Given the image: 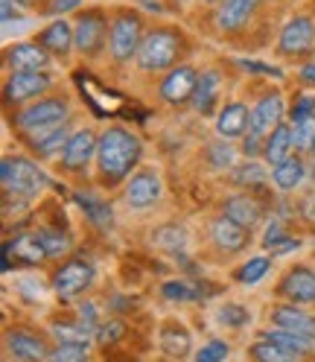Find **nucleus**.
Returning <instances> with one entry per match:
<instances>
[{"label": "nucleus", "instance_id": "obj_1", "mask_svg": "<svg viewBox=\"0 0 315 362\" xmlns=\"http://www.w3.org/2000/svg\"><path fill=\"white\" fill-rule=\"evenodd\" d=\"M143 144L138 134H131L129 129L111 126L100 134V146H97V167L102 185H120V181L134 170V164L141 161Z\"/></svg>", "mask_w": 315, "mask_h": 362}, {"label": "nucleus", "instance_id": "obj_2", "mask_svg": "<svg viewBox=\"0 0 315 362\" xmlns=\"http://www.w3.org/2000/svg\"><path fill=\"white\" fill-rule=\"evenodd\" d=\"M0 181H4L6 196H20L27 202L44 190L47 175L38 170V164L27 161V158H4V164H0Z\"/></svg>", "mask_w": 315, "mask_h": 362}, {"label": "nucleus", "instance_id": "obj_3", "mask_svg": "<svg viewBox=\"0 0 315 362\" xmlns=\"http://www.w3.org/2000/svg\"><path fill=\"white\" fill-rule=\"evenodd\" d=\"M178 50H182V38H178L175 30H152L138 53V64L143 71H167V67L175 64Z\"/></svg>", "mask_w": 315, "mask_h": 362}, {"label": "nucleus", "instance_id": "obj_4", "mask_svg": "<svg viewBox=\"0 0 315 362\" xmlns=\"http://www.w3.org/2000/svg\"><path fill=\"white\" fill-rule=\"evenodd\" d=\"M143 24L134 12H120L114 21H111V30H108V50L117 62H129L141 53V44H143Z\"/></svg>", "mask_w": 315, "mask_h": 362}, {"label": "nucleus", "instance_id": "obj_5", "mask_svg": "<svg viewBox=\"0 0 315 362\" xmlns=\"http://www.w3.org/2000/svg\"><path fill=\"white\" fill-rule=\"evenodd\" d=\"M67 115H71V105H67L64 100H38V103L27 105L18 115V126L24 129V132L44 134V132L61 126L67 120Z\"/></svg>", "mask_w": 315, "mask_h": 362}, {"label": "nucleus", "instance_id": "obj_6", "mask_svg": "<svg viewBox=\"0 0 315 362\" xmlns=\"http://www.w3.org/2000/svg\"><path fill=\"white\" fill-rule=\"evenodd\" d=\"M94 263L91 260H82V257H76V260H67V263H61L59 269H56V275H53V292L59 298H76V296H82V292L94 284Z\"/></svg>", "mask_w": 315, "mask_h": 362}, {"label": "nucleus", "instance_id": "obj_7", "mask_svg": "<svg viewBox=\"0 0 315 362\" xmlns=\"http://www.w3.org/2000/svg\"><path fill=\"white\" fill-rule=\"evenodd\" d=\"M161 175H158V170H141V173H134L129 178V185H126V205L134 208V211H146L152 208L158 199H161Z\"/></svg>", "mask_w": 315, "mask_h": 362}, {"label": "nucleus", "instance_id": "obj_8", "mask_svg": "<svg viewBox=\"0 0 315 362\" xmlns=\"http://www.w3.org/2000/svg\"><path fill=\"white\" fill-rule=\"evenodd\" d=\"M108 24H105V18L91 9V12H82L79 21H76V27H73V41H76V47L85 53V56H97L102 50V44L108 38Z\"/></svg>", "mask_w": 315, "mask_h": 362}, {"label": "nucleus", "instance_id": "obj_9", "mask_svg": "<svg viewBox=\"0 0 315 362\" xmlns=\"http://www.w3.org/2000/svg\"><path fill=\"white\" fill-rule=\"evenodd\" d=\"M278 47L286 56H309L312 47H315V24H312V18H307V15L292 18L289 24L280 30Z\"/></svg>", "mask_w": 315, "mask_h": 362}, {"label": "nucleus", "instance_id": "obj_10", "mask_svg": "<svg viewBox=\"0 0 315 362\" xmlns=\"http://www.w3.org/2000/svg\"><path fill=\"white\" fill-rule=\"evenodd\" d=\"M283 111H286V105H283V97H280V94H266V97L251 108V129H249V134L266 144L268 134H272V132L280 126Z\"/></svg>", "mask_w": 315, "mask_h": 362}, {"label": "nucleus", "instance_id": "obj_11", "mask_svg": "<svg viewBox=\"0 0 315 362\" xmlns=\"http://www.w3.org/2000/svg\"><path fill=\"white\" fill-rule=\"evenodd\" d=\"M50 85V76L44 71H18V74H9L6 79V88H4V97L6 103H27V100H35L38 94H44Z\"/></svg>", "mask_w": 315, "mask_h": 362}, {"label": "nucleus", "instance_id": "obj_12", "mask_svg": "<svg viewBox=\"0 0 315 362\" xmlns=\"http://www.w3.org/2000/svg\"><path fill=\"white\" fill-rule=\"evenodd\" d=\"M97 146H100V138L91 132V129H79L71 134V141H67L64 152H61V167L64 170H85L91 164V158H97Z\"/></svg>", "mask_w": 315, "mask_h": 362}, {"label": "nucleus", "instance_id": "obj_13", "mask_svg": "<svg viewBox=\"0 0 315 362\" xmlns=\"http://www.w3.org/2000/svg\"><path fill=\"white\" fill-rule=\"evenodd\" d=\"M198 88V74L193 71L190 64H182V67H172V71L164 76L161 82V97L172 105H182L187 100H193Z\"/></svg>", "mask_w": 315, "mask_h": 362}, {"label": "nucleus", "instance_id": "obj_14", "mask_svg": "<svg viewBox=\"0 0 315 362\" xmlns=\"http://www.w3.org/2000/svg\"><path fill=\"white\" fill-rule=\"evenodd\" d=\"M278 292L283 298H289L292 304H312L315 301V272L309 266H295L289 269Z\"/></svg>", "mask_w": 315, "mask_h": 362}, {"label": "nucleus", "instance_id": "obj_15", "mask_svg": "<svg viewBox=\"0 0 315 362\" xmlns=\"http://www.w3.org/2000/svg\"><path fill=\"white\" fill-rule=\"evenodd\" d=\"M6 348L18 362H44L50 356L44 339L30 330H9L6 333Z\"/></svg>", "mask_w": 315, "mask_h": 362}, {"label": "nucleus", "instance_id": "obj_16", "mask_svg": "<svg viewBox=\"0 0 315 362\" xmlns=\"http://www.w3.org/2000/svg\"><path fill=\"white\" fill-rule=\"evenodd\" d=\"M245 129H251V111L245 103H228L219 117H216V132L222 141H234V138H242Z\"/></svg>", "mask_w": 315, "mask_h": 362}, {"label": "nucleus", "instance_id": "obj_17", "mask_svg": "<svg viewBox=\"0 0 315 362\" xmlns=\"http://www.w3.org/2000/svg\"><path fill=\"white\" fill-rule=\"evenodd\" d=\"M272 325L278 330H289V333H298V336H307L315 342V319L309 313L298 310L295 304H283V307H275L272 310Z\"/></svg>", "mask_w": 315, "mask_h": 362}, {"label": "nucleus", "instance_id": "obj_18", "mask_svg": "<svg viewBox=\"0 0 315 362\" xmlns=\"http://www.w3.org/2000/svg\"><path fill=\"white\" fill-rule=\"evenodd\" d=\"M6 64L9 71L18 74V71H44V67L50 64L47 59V50L41 47V44H15V47L6 50Z\"/></svg>", "mask_w": 315, "mask_h": 362}, {"label": "nucleus", "instance_id": "obj_19", "mask_svg": "<svg viewBox=\"0 0 315 362\" xmlns=\"http://www.w3.org/2000/svg\"><path fill=\"white\" fill-rule=\"evenodd\" d=\"M6 257L20 266H38L41 260H47V252H44L38 234H20L6 243Z\"/></svg>", "mask_w": 315, "mask_h": 362}, {"label": "nucleus", "instance_id": "obj_20", "mask_svg": "<svg viewBox=\"0 0 315 362\" xmlns=\"http://www.w3.org/2000/svg\"><path fill=\"white\" fill-rule=\"evenodd\" d=\"M292 146H295V134H292V126L280 123V126L266 138L263 158H266V161L272 164V167H278V164H283V161H289V158H292Z\"/></svg>", "mask_w": 315, "mask_h": 362}, {"label": "nucleus", "instance_id": "obj_21", "mask_svg": "<svg viewBox=\"0 0 315 362\" xmlns=\"http://www.w3.org/2000/svg\"><path fill=\"white\" fill-rule=\"evenodd\" d=\"M38 44H41V47L47 50V53H53V56H64V53L76 44V41H73V27L67 24V21L59 18V21H53L50 27L41 30Z\"/></svg>", "mask_w": 315, "mask_h": 362}, {"label": "nucleus", "instance_id": "obj_22", "mask_svg": "<svg viewBox=\"0 0 315 362\" xmlns=\"http://www.w3.org/2000/svg\"><path fill=\"white\" fill-rule=\"evenodd\" d=\"M210 234H213V243L222 248V252H239V248H245V243H249V228L231 222L228 216L216 219Z\"/></svg>", "mask_w": 315, "mask_h": 362}, {"label": "nucleus", "instance_id": "obj_23", "mask_svg": "<svg viewBox=\"0 0 315 362\" xmlns=\"http://www.w3.org/2000/svg\"><path fill=\"white\" fill-rule=\"evenodd\" d=\"M257 4L260 0H222V6L216 12V24L222 30H239L254 15Z\"/></svg>", "mask_w": 315, "mask_h": 362}, {"label": "nucleus", "instance_id": "obj_24", "mask_svg": "<svg viewBox=\"0 0 315 362\" xmlns=\"http://www.w3.org/2000/svg\"><path fill=\"white\" fill-rule=\"evenodd\" d=\"M219 74L216 71H205L198 76V88H196V94H193V108L198 111V115H210V111L216 108V100H219Z\"/></svg>", "mask_w": 315, "mask_h": 362}, {"label": "nucleus", "instance_id": "obj_25", "mask_svg": "<svg viewBox=\"0 0 315 362\" xmlns=\"http://www.w3.org/2000/svg\"><path fill=\"white\" fill-rule=\"evenodd\" d=\"M225 216L251 231L254 225L260 222V205L254 199H249V196H234V199L225 202Z\"/></svg>", "mask_w": 315, "mask_h": 362}, {"label": "nucleus", "instance_id": "obj_26", "mask_svg": "<svg viewBox=\"0 0 315 362\" xmlns=\"http://www.w3.org/2000/svg\"><path fill=\"white\" fill-rule=\"evenodd\" d=\"M249 354H251L254 362H298V359H301L298 354H292L289 348L272 342V339H263V336L251 345Z\"/></svg>", "mask_w": 315, "mask_h": 362}, {"label": "nucleus", "instance_id": "obj_27", "mask_svg": "<svg viewBox=\"0 0 315 362\" xmlns=\"http://www.w3.org/2000/svg\"><path fill=\"white\" fill-rule=\"evenodd\" d=\"M304 175H307L304 161H301V158H295V155H292L289 161H283V164H278V167L272 170V181H275L280 190H295L301 181H304Z\"/></svg>", "mask_w": 315, "mask_h": 362}, {"label": "nucleus", "instance_id": "obj_28", "mask_svg": "<svg viewBox=\"0 0 315 362\" xmlns=\"http://www.w3.org/2000/svg\"><path fill=\"white\" fill-rule=\"evenodd\" d=\"M152 243L158 248H164V252H184L190 245V237L182 225H161V228L152 234Z\"/></svg>", "mask_w": 315, "mask_h": 362}, {"label": "nucleus", "instance_id": "obj_29", "mask_svg": "<svg viewBox=\"0 0 315 362\" xmlns=\"http://www.w3.org/2000/svg\"><path fill=\"white\" fill-rule=\"evenodd\" d=\"M263 339H272V342H278V345L289 348L292 354H298V356H304V354H312V351H315V342H312V339L298 336V333H289V330H268V333H263Z\"/></svg>", "mask_w": 315, "mask_h": 362}, {"label": "nucleus", "instance_id": "obj_30", "mask_svg": "<svg viewBox=\"0 0 315 362\" xmlns=\"http://www.w3.org/2000/svg\"><path fill=\"white\" fill-rule=\"evenodd\" d=\"M161 348L170 354V356H184L190 351V333L178 325H167L161 330Z\"/></svg>", "mask_w": 315, "mask_h": 362}, {"label": "nucleus", "instance_id": "obj_31", "mask_svg": "<svg viewBox=\"0 0 315 362\" xmlns=\"http://www.w3.org/2000/svg\"><path fill=\"white\" fill-rule=\"evenodd\" d=\"M67 141H71V134H67V129H64V126H61V129H50V132L38 134V141H35V152H38V155H44V158H50V155H56V152H64Z\"/></svg>", "mask_w": 315, "mask_h": 362}, {"label": "nucleus", "instance_id": "obj_32", "mask_svg": "<svg viewBox=\"0 0 315 362\" xmlns=\"http://www.w3.org/2000/svg\"><path fill=\"white\" fill-rule=\"evenodd\" d=\"M88 354H91V348H88V342H59L47 362H85Z\"/></svg>", "mask_w": 315, "mask_h": 362}, {"label": "nucleus", "instance_id": "obj_33", "mask_svg": "<svg viewBox=\"0 0 315 362\" xmlns=\"http://www.w3.org/2000/svg\"><path fill=\"white\" fill-rule=\"evenodd\" d=\"M268 269H272V260L268 257H251L249 263H242L237 269V281L251 286V284H257V281H263L268 275Z\"/></svg>", "mask_w": 315, "mask_h": 362}, {"label": "nucleus", "instance_id": "obj_34", "mask_svg": "<svg viewBox=\"0 0 315 362\" xmlns=\"http://www.w3.org/2000/svg\"><path fill=\"white\" fill-rule=\"evenodd\" d=\"M216 319L225 327H245L251 322V313H249V307H242V304H222L219 313H216Z\"/></svg>", "mask_w": 315, "mask_h": 362}, {"label": "nucleus", "instance_id": "obj_35", "mask_svg": "<svg viewBox=\"0 0 315 362\" xmlns=\"http://www.w3.org/2000/svg\"><path fill=\"white\" fill-rule=\"evenodd\" d=\"M35 234H38V240H41V245H44V252H47V257H59V255H64L67 248H71V240H67L61 231L41 228V231H35Z\"/></svg>", "mask_w": 315, "mask_h": 362}, {"label": "nucleus", "instance_id": "obj_36", "mask_svg": "<svg viewBox=\"0 0 315 362\" xmlns=\"http://www.w3.org/2000/svg\"><path fill=\"white\" fill-rule=\"evenodd\" d=\"M79 205L97 225H108L111 222V205H108V202H102L97 196H79Z\"/></svg>", "mask_w": 315, "mask_h": 362}, {"label": "nucleus", "instance_id": "obj_37", "mask_svg": "<svg viewBox=\"0 0 315 362\" xmlns=\"http://www.w3.org/2000/svg\"><path fill=\"white\" fill-rule=\"evenodd\" d=\"M208 161H210L216 170H228V167H234V161H237V149H234L231 144H225V141L210 144V146H208Z\"/></svg>", "mask_w": 315, "mask_h": 362}, {"label": "nucleus", "instance_id": "obj_38", "mask_svg": "<svg viewBox=\"0 0 315 362\" xmlns=\"http://www.w3.org/2000/svg\"><path fill=\"white\" fill-rule=\"evenodd\" d=\"M234 181L237 185H245V187H254V185H263L266 181V167L257 164V161H249L234 170Z\"/></svg>", "mask_w": 315, "mask_h": 362}, {"label": "nucleus", "instance_id": "obj_39", "mask_svg": "<svg viewBox=\"0 0 315 362\" xmlns=\"http://www.w3.org/2000/svg\"><path fill=\"white\" fill-rule=\"evenodd\" d=\"M292 134H295V146L309 149V144L315 138V115H304V117L292 120Z\"/></svg>", "mask_w": 315, "mask_h": 362}, {"label": "nucleus", "instance_id": "obj_40", "mask_svg": "<svg viewBox=\"0 0 315 362\" xmlns=\"http://www.w3.org/2000/svg\"><path fill=\"white\" fill-rule=\"evenodd\" d=\"M228 354H231L228 342H222V339H210L208 345H201L196 351V362H225Z\"/></svg>", "mask_w": 315, "mask_h": 362}, {"label": "nucleus", "instance_id": "obj_41", "mask_svg": "<svg viewBox=\"0 0 315 362\" xmlns=\"http://www.w3.org/2000/svg\"><path fill=\"white\" fill-rule=\"evenodd\" d=\"M53 333L61 339V342H88L94 327H88L85 322H79V325H53Z\"/></svg>", "mask_w": 315, "mask_h": 362}, {"label": "nucleus", "instance_id": "obj_42", "mask_svg": "<svg viewBox=\"0 0 315 362\" xmlns=\"http://www.w3.org/2000/svg\"><path fill=\"white\" fill-rule=\"evenodd\" d=\"M161 296L167 298V301H196V289L190 286V284H184V281H167L164 286H161Z\"/></svg>", "mask_w": 315, "mask_h": 362}, {"label": "nucleus", "instance_id": "obj_43", "mask_svg": "<svg viewBox=\"0 0 315 362\" xmlns=\"http://www.w3.org/2000/svg\"><path fill=\"white\" fill-rule=\"evenodd\" d=\"M126 333V327H123V322H108V325H102V327H97V342L100 345H111V342H117V339Z\"/></svg>", "mask_w": 315, "mask_h": 362}, {"label": "nucleus", "instance_id": "obj_44", "mask_svg": "<svg viewBox=\"0 0 315 362\" xmlns=\"http://www.w3.org/2000/svg\"><path fill=\"white\" fill-rule=\"evenodd\" d=\"M79 313H82V322H85L88 327H94V325H97V307H94V304H82Z\"/></svg>", "mask_w": 315, "mask_h": 362}, {"label": "nucleus", "instance_id": "obj_45", "mask_svg": "<svg viewBox=\"0 0 315 362\" xmlns=\"http://www.w3.org/2000/svg\"><path fill=\"white\" fill-rule=\"evenodd\" d=\"M301 82L315 85V62H309V64H304V67H301Z\"/></svg>", "mask_w": 315, "mask_h": 362}, {"label": "nucleus", "instance_id": "obj_46", "mask_svg": "<svg viewBox=\"0 0 315 362\" xmlns=\"http://www.w3.org/2000/svg\"><path fill=\"white\" fill-rule=\"evenodd\" d=\"M79 0H56L53 4V12H64V9H76Z\"/></svg>", "mask_w": 315, "mask_h": 362}, {"label": "nucleus", "instance_id": "obj_47", "mask_svg": "<svg viewBox=\"0 0 315 362\" xmlns=\"http://www.w3.org/2000/svg\"><path fill=\"white\" fill-rule=\"evenodd\" d=\"M15 15V6H12V0H4V24H9Z\"/></svg>", "mask_w": 315, "mask_h": 362}, {"label": "nucleus", "instance_id": "obj_48", "mask_svg": "<svg viewBox=\"0 0 315 362\" xmlns=\"http://www.w3.org/2000/svg\"><path fill=\"white\" fill-rule=\"evenodd\" d=\"M309 155L315 158V138H312V144H309Z\"/></svg>", "mask_w": 315, "mask_h": 362}, {"label": "nucleus", "instance_id": "obj_49", "mask_svg": "<svg viewBox=\"0 0 315 362\" xmlns=\"http://www.w3.org/2000/svg\"><path fill=\"white\" fill-rule=\"evenodd\" d=\"M18 4H24V6H27V4H32V0H18Z\"/></svg>", "mask_w": 315, "mask_h": 362}, {"label": "nucleus", "instance_id": "obj_50", "mask_svg": "<svg viewBox=\"0 0 315 362\" xmlns=\"http://www.w3.org/2000/svg\"><path fill=\"white\" fill-rule=\"evenodd\" d=\"M205 4H222V0H205Z\"/></svg>", "mask_w": 315, "mask_h": 362}, {"label": "nucleus", "instance_id": "obj_51", "mask_svg": "<svg viewBox=\"0 0 315 362\" xmlns=\"http://www.w3.org/2000/svg\"><path fill=\"white\" fill-rule=\"evenodd\" d=\"M312 216H315V205H312Z\"/></svg>", "mask_w": 315, "mask_h": 362}]
</instances>
